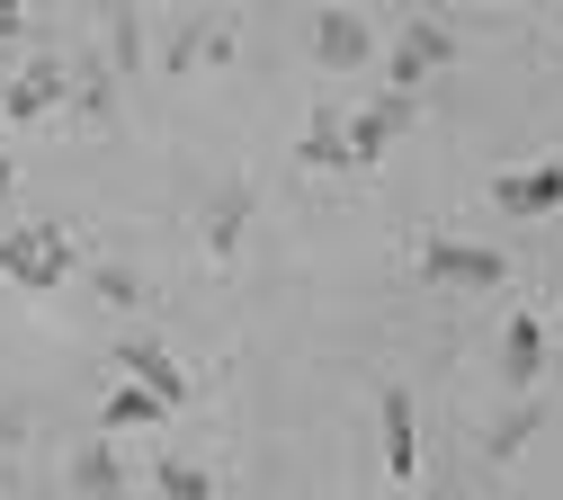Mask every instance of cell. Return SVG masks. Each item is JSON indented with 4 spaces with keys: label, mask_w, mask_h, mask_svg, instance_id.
Returning a JSON list of instances; mask_svg holds the SVG:
<instances>
[{
    "label": "cell",
    "mask_w": 563,
    "mask_h": 500,
    "mask_svg": "<svg viewBox=\"0 0 563 500\" xmlns=\"http://www.w3.org/2000/svg\"><path fill=\"white\" fill-rule=\"evenodd\" d=\"M73 268H81V251H73L63 224H10V233H0V277H10V286H36V296H45V286H63Z\"/></svg>",
    "instance_id": "cell-1"
},
{
    "label": "cell",
    "mask_w": 563,
    "mask_h": 500,
    "mask_svg": "<svg viewBox=\"0 0 563 500\" xmlns=\"http://www.w3.org/2000/svg\"><path fill=\"white\" fill-rule=\"evenodd\" d=\"M117 376H125V385H144L162 411H179V402H188V367H179L162 340H144V331H134V340H117Z\"/></svg>",
    "instance_id": "cell-2"
},
{
    "label": "cell",
    "mask_w": 563,
    "mask_h": 500,
    "mask_svg": "<svg viewBox=\"0 0 563 500\" xmlns=\"http://www.w3.org/2000/svg\"><path fill=\"white\" fill-rule=\"evenodd\" d=\"M420 277H430V286H501V277H510V259H501V251H474V242L430 233V242H420Z\"/></svg>",
    "instance_id": "cell-3"
},
{
    "label": "cell",
    "mask_w": 563,
    "mask_h": 500,
    "mask_svg": "<svg viewBox=\"0 0 563 500\" xmlns=\"http://www.w3.org/2000/svg\"><path fill=\"white\" fill-rule=\"evenodd\" d=\"M448 54H456V45H448V27H439V19H411V27L394 36V54H385V81H394V99H411V90L430 81V71H439Z\"/></svg>",
    "instance_id": "cell-4"
},
{
    "label": "cell",
    "mask_w": 563,
    "mask_h": 500,
    "mask_svg": "<svg viewBox=\"0 0 563 500\" xmlns=\"http://www.w3.org/2000/svg\"><path fill=\"white\" fill-rule=\"evenodd\" d=\"M411 125V99H376V108H358V116H340V143H349V170H367V162H385V143Z\"/></svg>",
    "instance_id": "cell-5"
},
{
    "label": "cell",
    "mask_w": 563,
    "mask_h": 500,
    "mask_svg": "<svg viewBox=\"0 0 563 500\" xmlns=\"http://www.w3.org/2000/svg\"><path fill=\"white\" fill-rule=\"evenodd\" d=\"M492 205H501V214H554V205H563V162H519V170H501V179H492Z\"/></svg>",
    "instance_id": "cell-6"
},
{
    "label": "cell",
    "mask_w": 563,
    "mask_h": 500,
    "mask_svg": "<svg viewBox=\"0 0 563 500\" xmlns=\"http://www.w3.org/2000/svg\"><path fill=\"white\" fill-rule=\"evenodd\" d=\"M537 376H545V322H537V313H510V322H501V385L528 393Z\"/></svg>",
    "instance_id": "cell-7"
},
{
    "label": "cell",
    "mask_w": 563,
    "mask_h": 500,
    "mask_svg": "<svg viewBox=\"0 0 563 500\" xmlns=\"http://www.w3.org/2000/svg\"><path fill=\"white\" fill-rule=\"evenodd\" d=\"M385 474H394V482L420 474V411H411L402 385H385Z\"/></svg>",
    "instance_id": "cell-8"
},
{
    "label": "cell",
    "mask_w": 563,
    "mask_h": 500,
    "mask_svg": "<svg viewBox=\"0 0 563 500\" xmlns=\"http://www.w3.org/2000/svg\"><path fill=\"white\" fill-rule=\"evenodd\" d=\"M63 63H27L19 81H10V99H0V125H27V116H45V108H63Z\"/></svg>",
    "instance_id": "cell-9"
},
{
    "label": "cell",
    "mask_w": 563,
    "mask_h": 500,
    "mask_svg": "<svg viewBox=\"0 0 563 500\" xmlns=\"http://www.w3.org/2000/svg\"><path fill=\"white\" fill-rule=\"evenodd\" d=\"M313 45H322V63H331V71H349V63H367V45H376V36H367V19H358V10H322Z\"/></svg>",
    "instance_id": "cell-10"
},
{
    "label": "cell",
    "mask_w": 563,
    "mask_h": 500,
    "mask_svg": "<svg viewBox=\"0 0 563 500\" xmlns=\"http://www.w3.org/2000/svg\"><path fill=\"white\" fill-rule=\"evenodd\" d=\"M117 474H125V465H117V447H108V438L73 447V491H81V500H117Z\"/></svg>",
    "instance_id": "cell-11"
},
{
    "label": "cell",
    "mask_w": 563,
    "mask_h": 500,
    "mask_svg": "<svg viewBox=\"0 0 563 500\" xmlns=\"http://www.w3.org/2000/svg\"><path fill=\"white\" fill-rule=\"evenodd\" d=\"M153 420H170V411H162L144 385H117V393L99 402V438H117V429H153Z\"/></svg>",
    "instance_id": "cell-12"
},
{
    "label": "cell",
    "mask_w": 563,
    "mask_h": 500,
    "mask_svg": "<svg viewBox=\"0 0 563 500\" xmlns=\"http://www.w3.org/2000/svg\"><path fill=\"white\" fill-rule=\"evenodd\" d=\"M242 224H251V188H224V197H216V214H206V251L224 259V251L242 242Z\"/></svg>",
    "instance_id": "cell-13"
},
{
    "label": "cell",
    "mask_w": 563,
    "mask_h": 500,
    "mask_svg": "<svg viewBox=\"0 0 563 500\" xmlns=\"http://www.w3.org/2000/svg\"><path fill=\"white\" fill-rule=\"evenodd\" d=\"M296 162H305V170H349V143H340V116L305 125V143H296Z\"/></svg>",
    "instance_id": "cell-14"
},
{
    "label": "cell",
    "mask_w": 563,
    "mask_h": 500,
    "mask_svg": "<svg viewBox=\"0 0 563 500\" xmlns=\"http://www.w3.org/2000/svg\"><path fill=\"white\" fill-rule=\"evenodd\" d=\"M206 491H216L206 465H153V500H206Z\"/></svg>",
    "instance_id": "cell-15"
},
{
    "label": "cell",
    "mask_w": 563,
    "mask_h": 500,
    "mask_svg": "<svg viewBox=\"0 0 563 500\" xmlns=\"http://www.w3.org/2000/svg\"><path fill=\"white\" fill-rule=\"evenodd\" d=\"M99 296H108V304H134V296H144V277L117 268V259H99Z\"/></svg>",
    "instance_id": "cell-16"
},
{
    "label": "cell",
    "mask_w": 563,
    "mask_h": 500,
    "mask_svg": "<svg viewBox=\"0 0 563 500\" xmlns=\"http://www.w3.org/2000/svg\"><path fill=\"white\" fill-rule=\"evenodd\" d=\"M528 429H537V402H519V411H510V420H501V429H492V456H510V447H519V438H528Z\"/></svg>",
    "instance_id": "cell-17"
},
{
    "label": "cell",
    "mask_w": 563,
    "mask_h": 500,
    "mask_svg": "<svg viewBox=\"0 0 563 500\" xmlns=\"http://www.w3.org/2000/svg\"><path fill=\"white\" fill-rule=\"evenodd\" d=\"M19 27H27V0H0V45H10Z\"/></svg>",
    "instance_id": "cell-18"
},
{
    "label": "cell",
    "mask_w": 563,
    "mask_h": 500,
    "mask_svg": "<svg viewBox=\"0 0 563 500\" xmlns=\"http://www.w3.org/2000/svg\"><path fill=\"white\" fill-rule=\"evenodd\" d=\"M10 438H19V420H10V411H0V456H10Z\"/></svg>",
    "instance_id": "cell-19"
},
{
    "label": "cell",
    "mask_w": 563,
    "mask_h": 500,
    "mask_svg": "<svg viewBox=\"0 0 563 500\" xmlns=\"http://www.w3.org/2000/svg\"><path fill=\"white\" fill-rule=\"evenodd\" d=\"M10 179H19V170H10V162H0V205H10Z\"/></svg>",
    "instance_id": "cell-20"
}]
</instances>
